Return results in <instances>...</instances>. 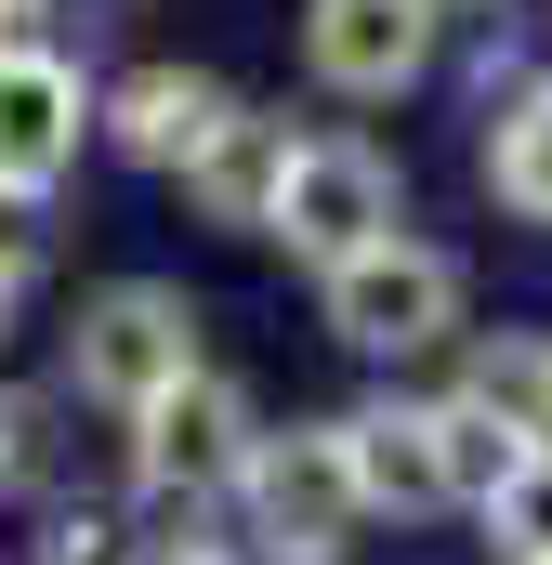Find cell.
I'll return each instance as SVG.
<instances>
[{
  "label": "cell",
  "mask_w": 552,
  "mask_h": 565,
  "mask_svg": "<svg viewBox=\"0 0 552 565\" xmlns=\"http://www.w3.org/2000/svg\"><path fill=\"white\" fill-rule=\"evenodd\" d=\"M289 264H316V277H342V264H369V250H395L408 237V184H395V158L355 132H316L289 158V184H276V224H264Z\"/></svg>",
  "instance_id": "cell-1"
},
{
  "label": "cell",
  "mask_w": 552,
  "mask_h": 565,
  "mask_svg": "<svg viewBox=\"0 0 552 565\" xmlns=\"http://www.w3.org/2000/svg\"><path fill=\"white\" fill-rule=\"evenodd\" d=\"M66 382H79L93 408H119V422H145L158 395H184V382H198V316H184V289H158V277L93 289L79 329H66Z\"/></svg>",
  "instance_id": "cell-2"
},
{
  "label": "cell",
  "mask_w": 552,
  "mask_h": 565,
  "mask_svg": "<svg viewBox=\"0 0 552 565\" xmlns=\"http://www.w3.org/2000/svg\"><path fill=\"white\" fill-rule=\"evenodd\" d=\"M251 460H264V422H251V395L224 382V369H198L184 395H158L132 422V487L158 500V513H211V500H237L251 487Z\"/></svg>",
  "instance_id": "cell-3"
},
{
  "label": "cell",
  "mask_w": 552,
  "mask_h": 565,
  "mask_svg": "<svg viewBox=\"0 0 552 565\" xmlns=\"http://www.w3.org/2000/svg\"><path fill=\"white\" fill-rule=\"evenodd\" d=\"M251 540H276V565H329L355 526H369V487H355V447L342 422H289L264 434V460H251Z\"/></svg>",
  "instance_id": "cell-4"
},
{
  "label": "cell",
  "mask_w": 552,
  "mask_h": 565,
  "mask_svg": "<svg viewBox=\"0 0 552 565\" xmlns=\"http://www.w3.org/2000/svg\"><path fill=\"white\" fill-rule=\"evenodd\" d=\"M316 302H329V342H355V355H434V342H460V264L434 237H395V250L316 277Z\"/></svg>",
  "instance_id": "cell-5"
},
{
  "label": "cell",
  "mask_w": 552,
  "mask_h": 565,
  "mask_svg": "<svg viewBox=\"0 0 552 565\" xmlns=\"http://www.w3.org/2000/svg\"><path fill=\"white\" fill-rule=\"evenodd\" d=\"M434 0H302V66L329 79V93H355V106H382V93H408L421 66H434Z\"/></svg>",
  "instance_id": "cell-6"
},
{
  "label": "cell",
  "mask_w": 552,
  "mask_h": 565,
  "mask_svg": "<svg viewBox=\"0 0 552 565\" xmlns=\"http://www.w3.org/2000/svg\"><path fill=\"white\" fill-rule=\"evenodd\" d=\"M93 119H106V106L79 93V66L40 53V40H13V53H0V198H53V171L79 158Z\"/></svg>",
  "instance_id": "cell-7"
},
{
  "label": "cell",
  "mask_w": 552,
  "mask_h": 565,
  "mask_svg": "<svg viewBox=\"0 0 552 565\" xmlns=\"http://www.w3.org/2000/svg\"><path fill=\"white\" fill-rule=\"evenodd\" d=\"M224 132H237V93H224L211 66H132V79L106 93V145H119L132 171H198Z\"/></svg>",
  "instance_id": "cell-8"
},
{
  "label": "cell",
  "mask_w": 552,
  "mask_h": 565,
  "mask_svg": "<svg viewBox=\"0 0 552 565\" xmlns=\"http://www.w3.org/2000/svg\"><path fill=\"white\" fill-rule=\"evenodd\" d=\"M342 447H355V487H369V513H447V434H434V408H355L342 422Z\"/></svg>",
  "instance_id": "cell-9"
},
{
  "label": "cell",
  "mask_w": 552,
  "mask_h": 565,
  "mask_svg": "<svg viewBox=\"0 0 552 565\" xmlns=\"http://www.w3.org/2000/svg\"><path fill=\"white\" fill-rule=\"evenodd\" d=\"M289 158H302V132H289V119H264V106H237V132L184 171V198H198L211 224L264 237V224H276V184H289Z\"/></svg>",
  "instance_id": "cell-10"
},
{
  "label": "cell",
  "mask_w": 552,
  "mask_h": 565,
  "mask_svg": "<svg viewBox=\"0 0 552 565\" xmlns=\"http://www.w3.org/2000/svg\"><path fill=\"white\" fill-rule=\"evenodd\" d=\"M434 434H447V500H474V513H500V500L552 460V447H527L513 422H487L474 395H434Z\"/></svg>",
  "instance_id": "cell-11"
},
{
  "label": "cell",
  "mask_w": 552,
  "mask_h": 565,
  "mask_svg": "<svg viewBox=\"0 0 552 565\" xmlns=\"http://www.w3.org/2000/svg\"><path fill=\"white\" fill-rule=\"evenodd\" d=\"M487 198H500L513 224H552V79H527V93L500 106V132H487Z\"/></svg>",
  "instance_id": "cell-12"
},
{
  "label": "cell",
  "mask_w": 552,
  "mask_h": 565,
  "mask_svg": "<svg viewBox=\"0 0 552 565\" xmlns=\"http://www.w3.org/2000/svg\"><path fill=\"white\" fill-rule=\"evenodd\" d=\"M460 395H474L487 422H513L527 447H552V342H487Z\"/></svg>",
  "instance_id": "cell-13"
},
{
  "label": "cell",
  "mask_w": 552,
  "mask_h": 565,
  "mask_svg": "<svg viewBox=\"0 0 552 565\" xmlns=\"http://www.w3.org/2000/svg\"><path fill=\"white\" fill-rule=\"evenodd\" d=\"M487 526H500V553H513V565H552V460L500 500V513H487Z\"/></svg>",
  "instance_id": "cell-14"
},
{
  "label": "cell",
  "mask_w": 552,
  "mask_h": 565,
  "mask_svg": "<svg viewBox=\"0 0 552 565\" xmlns=\"http://www.w3.org/2000/svg\"><path fill=\"white\" fill-rule=\"evenodd\" d=\"M53 565H119V513H53Z\"/></svg>",
  "instance_id": "cell-15"
},
{
  "label": "cell",
  "mask_w": 552,
  "mask_h": 565,
  "mask_svg": "<svg viewBox=\"0 0 552 565\" xmlns=\"http://www.w3.org/2000/svg\"><path fill=\"white\" fill-rule=\"evenodd\" d=\"M26 460H40V408H26V395H0V500L26 487Z\"/></svg>",
  "instance_id": "cell-16"
},
{
  "label": "cell",
  "mask_w": 552,
  "mask_h": 565,
  "mask_svg": "<svg viewBox=\"0 0 552 565\" xmlns=\"http://www.w3.org/2000/svg\"><path fill=\"white\" fill-rule=\"evenodd\" d=\"M40 264V198H0V277Z\"/></svg>",
  "instance_id": "cell-17"
},
{
  "label": "cell",
  "mask_w": 552,
  "mask_h": 565,
  "mask_svg": "<svg viewBox=\"0 0 552 565\" xmlns=\"http://www.w3.org/2000/svg\"><path fill=\"white\" fill-rule=\"evenodd\" d=\"M13 13H26V0H0V53H13Z\"/></svg>",
  "instance_id": "cell-18"
},
{
  "label": "cell",
  "mask_w": 552,
  "mask_h": 565,
  "mask_svg": "<svg viewBox=\"0 0 552 565\" xmlns=\"http://www.w3.org/2000/svg\"><path fill=\"white\" fill-rule=\"evenodd\" d=\"M0 329H13V277H0Z\"/></svg>",
  "instance_id": "cell-19"
},
{
  "label": "cell",
  "mask_w": 552,
  "mask_h": 565,
  "mask_svg": "<svg viewBox=\"0 0 552 565\" xmlns=\"http://www.w3.org/2000/svg\"><path fill=\"white\" fill-rule=\"evenodd\" d=\"M264 565H276V553H264Z\"/></svg>",
  "instance_id": "cell-20"
}]
</instances>
